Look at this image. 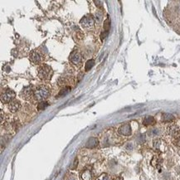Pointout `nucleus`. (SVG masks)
<instances>
[{"label": "nucleus", "instance_id": "obj_1", "mask_svg": "<svg viewBox=\"0 0 180 180\" xmlns=\"http://www.w3.org/2000/svg\"><path fill=\"white\" fill-rule=\"evenodd\" d=\"M52 74H53V71H52V67L46 64L42 65L38 68L37 75L41 80H44V81L50 80L52 78Z\"/></svg>", "mask_w": 180, "mask_h": 180}, {"label": "nucleus", "instance_id": "obj_2", "mask_svg": "<svg viewBox=\"0 0 180 180\" xmlns=\"http://www.w3.org/2000/svg\"><path fill=\"white\" fill-rule=\"evenodd\" d=\"M50 93L51 90L49 87L46 86H40L34 91V97L36 100L42 101L50 96Z\"/></svg>", "mask_w": 180, "mask_h": 180}, {"label": "nucleus", "instance_id": "obj_3", "mask_svg": "<svg viewBox=\"0 0 180 180\" xmlns=\"http://www.w3.org/2000/svg\"><path fill=\"white\" fill-rule=\"evenodd\" d=\"M16 97V93L11 89H7L1 96V101L4 104H9Z\"/></svg>", "mask_w": 180, "mask_h": 180}, {"label": "nucleus", "instance_id": "obj_4", "mask_svg": "<svg viewBox=\"0 0 180 180\" xmlns=\"http://www.w3.org/2000/svg\"><path fill=\"white\" fill-rule=\"evenodd\" d=\"M80 24L86 29H91L94 27V19L91 17H82L80 21Z\"/></svg>", "mask_w": 180, "mask_h": 180}, {"label": "nucleus", "instance_id": "obj_5", "mask_svg": "<svg viewBox=\"0 0 180 180\" xmlns=\"http://www.w3.org/2000/svg\"><path fill=\"white\" fill-rule=\"evenodd\" d=\"M33 95H34V93L33 92V90H32V87L31 86H28V87H25L22 90V91L20 93V96L23 99V100H30L32 98Z\"/></svg>", "mask_w": 180, "mask_h": 180}, {"label": "nucleus", "instance_id": "obj_6", "mask_svg": "<svg viewBox=\"0 0 180 180\" xmlns=\"http://www.w3.org/2000/svg\"><path fill=\"white\" fill-rule=\"evenodd\" d=\"M30 60L33 63L39 64L41 63L42 57V55L39 52L36 51V50H33V51L30 52Z\"/></svg>", "mask_w": 180, "mask_h": 180}, {"label": "nucleus", "instance_id": "obj_7", "mask_svg": "<svg viewBox=\"0 0 180 180\" xmlns=\"http://www.w3.org/2000/svg\"><path fill=\"white\" fill-rule=\"evenodd\" d=\"M118 132L125 136H129L131 134V127L129 124H124L119 128Z\"/></svg>", "mask_w": 180, "mask_h": 180}, {"label": "nucleus", "instance_id": "obj_8", "mask_svg": "<svg viewBox=\"0 0 180 180\" xmlns=\"http://www.w3.org/2000/svg\"><path fill=\"white\" fill-rule=\"evenodd\" d=\"M70 60L72 63L74 65H81V61H82V57H81V55L77 52H73L71 53V57H70Z\"/></svg>", "mask_w": 180, "mask_h": 180}, {"label": "nucleus", "instance_id": "obj_9", "mask_svg": "<svg viewBox=\"0 0 180 180\" xmlns=\"http://www.w3.org/2000/svg\"><path fill=\"white\" fill-rule=\"evenodd\" d=\"M20 108H21V103H20V101H18L17 100H13L8 104V109L12 113L17 112V110H19Z\"/></svg>", "mask_w": 180, "mask_h": 180}, {"label": "nucleus", "instance_id": "obj_10", "mask_svg": "<svg viewBox=\"0 0 180 180\" xmlns=\"http://www.w3.org/2000/svg\"><path fill=\"white\" fill-rule=\"evenodd\" d=\"M98 139H96V138H95V137H91V138H90L87 141L86 147L87 148H90V149L95 148V147H96L98 145Z\"/></svg>", "mask_w": 180, "mask_h": 180}, {"label": "nucleus", "instance_id": "obj_11", "mask_svg": "<svg viewBox=\"0 0 180 180\" xmlns=\"http://www.w3.org/2000/svg\"><path fill=\"white\" fill-rule=\"evenodd\" d=\"M179 132V129L175 125H172L168 127V133L171 135H174V136L177 135Z\"/></svg>", "mask_w": 180, "mask_h": 180}, {"label": "nucleus", "instance_id": "obj_12", "mask_svg": "<svg viewBox=\"0 0 180 180\" xmlns=\"http://www.w3.org/2000/svg\"><path fill=\"white\" fill-rule=\"evenodd\" d=\"M143 123H144L145 125H154L155 123V120L153 116H147L145 117Z\"/></svg>", "mask_w": 180, "mask_h": 180}, {"label": "nucleus", "instance_id": "obj_13", "mask_svg": "<svg viewBox=\"0 0 180 180\" xmlns=\"http://www.w3.org/2000/svg\"><path fill=\"white\" fill-rule=\"evenodd\" d=\"M71 88L70 87H66L62 88V89L60 91L59 94L57 96V98H60V97H62V96H63L67 95V94L71 91Z\"/></svg>", "mask_w": 180, "mask_h": 180}, {"label": "nucleus", "instance_id": "obj_14", "mask_svg": "<svg viewBox=\"0 0 180 180\" xmlns=\"http://www.w3.org/2000/svg\"><path fill=\"white\" fill-rule=\"evenodd\" d=\"M174 119V116L172 114H169V113H163L162 115V120L164 122H169L172 121Z\"/></svg>", "mask_w": 180, "mask_h": 180}, {"label": "nucleus", "instance_id": "obj_15", "mask_svg": "<svg viewBox=\"0 0 180 180\" xmlns=\"http://www.w3.org/2000/svg\"><path fill=\"white\" fill-rule=\"evenodd\" d=\"M94 65H95V61L93 60V59H90V60H88L86 64H85V70L88 71H90V70L92 68L93 66H94Z\"/></svg>", "mask_w": 180, "mask_h": 180}, {"label": "nucleus", "instance_id": "obj_16", "mask_svg": "<svg viewBox=\"0 0 180 180\" xmlns=\"http://www.w3.org/2000/svg\"><path fill=\"white\" fill-rule=\"evenodd\" d=\"M81 178L83 180H91V174L89 170L85 171L83 174H81Z\"/></svg>", "mask_w": 180, "mask_h": 180}, {"label": "nucleus", "instance_id": "obj_17", "mask_svg": "<svg viewBox=\"0 0 180 180\" xmlns=\"http://www.w3.org/2000/svg\"><path fill=\"white\" fill-rule=\"evenodd\" d=\"M49 105V104L46 101H41L39 104L37 105V110H43L46 109V107Z\"/></svg>", "mask_w": 180, "mask_h": 180}, {"label": "nucleus", "instance_id": "obj_18", "mask_svg": "<svg viewBox=\"0 0 180 180\" xmlns=\"http://www.w3.org/2000/svg\"><path fill=\"white\" fill-rule=\"evenodd\" d=\"M159 134V129H156V128L152 129L150 130H149V132H148V134H149L150 136H156Z\"/></svg>", "mask_w": 180, "mask_h": 180}, {"label": "nucleus", "instance_id": "obj_19", "mask_svg": "<svg viewBox=\"0 0 180 180\" xmlns=\"http://www.w3.org/2000/svg\"><path fill=\"white\" fill-rule=\"evenodd\" d=\"M110 19L109 18H107L105 21L104 22V29L105 31H106V32H109V30H110Z\"/></svg>", "mask_w": 180, "mask_h": 180}, {"label": "nucleus", "instance_id": "obj_20", "mask_svg": "<svg viewBox=\"0 0 180 180\" xmlns=\"http://www.w3.org/2000/svg\"><path fill=\"white\" fill-rule=\"evenodd\" d=\"M96 180H110V178L106 174H101L100 177H98V179Z\"/></svg>", "mask_w": 180, "mask_h": 180}, {"label": "nucleus", "instance_id": "obj_21", "mask_svg": "<svg viewBox=\"0 0 180 180\" xmlns=\"http://www.w3.org/2000/svg\"><path fill=\"white\" fill-rule=\"evenodd\" d=\"M160 143H161V141H160L159 139H156V140H154V148L159 149V146H160Z\"/></svg>", "mask_w": 180, "mask_h": 180}, {"label": "nucleus", "instance_id": "obj_22", "mask_svg": "<svg viewBox=\"0 0 180 180\" xmlns=\"http://www.w3.org/2000/svg\"><path fill=\"white\" fill-rule=\"evenodd\" d=\"M77 163H78V159H77V158H75L74 162L72 163V166H71V169H75L77 166Z\"/></svg>", "mask_w": 180, "mask_h": 180}, {"label": "nucleus", "instance_id": "obj_23", "mask_svg": "<svg viewBox=\"0 0 180 180\" xmlns=\"http://www.w3.org/2000/svg\"><path fill=\"white\" fill-rule=\"evenodd\" d=\"M108 34H109V32H106V31H104L101 34H100V37H101V39L103 40V39H105L107 36H108Z\"/></svg>", "mask_w": 180, "mask_h": 180}, {"label": "nucleus", "instance_id": "obj_24", "mask_svg": "<svg viewBox=\"0 0 180 180\" xmlns=\"http://www.w3.org/2000/svg\"><path fill=\"white\" fill-rule=\"evenodd\" d=\"M126 149L129 150H133V145H132V144H128L127 146H126Z\"/></svg>", "mask_w": 180, "mask_h": 180}, {"label": "nucleus", "instance_id": "obj_25", "mask_svg": "<svg viewBox=\"0 0 180 180\" xmlns=\"http://www.w3.org/2000/svg\"><path fill=\"white\" fill-rule=\"evenodd\" d=\"M113 180H123L121 179V178H116L115 179H113Z\"/></svg>", "mask_w": 180, "mask_h": 180}, {"label": "nucleus", "instance_id": "obj_26", "mask_svg": "<svg viewBox=\"0 0 180 180\" xmlns=\"http://www.w3.org/2000/svg\"><path fill=\"white\" fill-rule=\"evenodd\" d=\"M179 155H180V151H179Z\"/></svg>", "mask_w": 180, "mask_h": 180}]
</instances>
